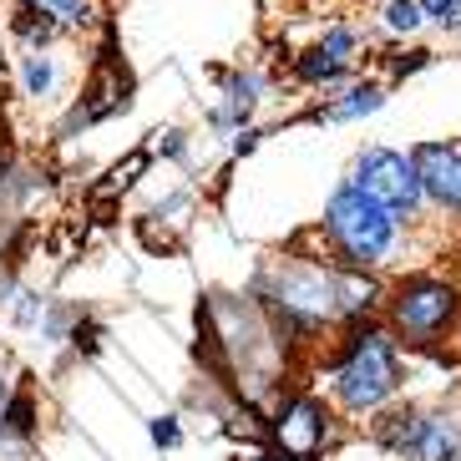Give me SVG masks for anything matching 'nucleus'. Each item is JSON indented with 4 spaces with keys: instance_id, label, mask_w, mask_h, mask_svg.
I'll return each mask as SVG.
<instances>
[{
    "instance_id": "f257e3e1",
    "label": "nucleus",
    "mask_w": 461,
    "mask_h": 461,
    "mask_svg": "<svg viewBox=\"0 0 461 461\" xmlns=\"http://www.w3.org/2000/svg\"><path fill=\"white\" fill-rule=\"evenodd\" d=\"M406 385V360L395 335L375 320H355L345 325L335 355L325 360V391L345 416H375L395 406V395Z\"/></svg>"
},
{
    "instance_id": "f03ea898",
    "label": "nucleus",
    "mask_w": 461,
    "mask_h": 461,
    "mask_svg": "<svg viewBox=\"0 0 461 461\" xmlns=\"http://www.w3.org/2000/svg\"><path fill=\"white\" fill-rule=\"evenodd\" d=\"M320 233H325L330 264H339V269H360V274H380L395 258L401 239H406L401 218H395L391 208H380L366 188H355L350 177L325 198Z\"/></svg>"
},
{
    "instance_id": "7ed1b4c3",
    "label": "nucleus",
    "mask_w": 461,
    "mask_h": 461,
    "mask_svg": "<svg viewBox=\"0 0 461 461\" xmlns=\"http://www.w3.org/2000/svg\"><path fill=\"white\" fill-rule=\"evenodd\" d=\"M380 325L406 350H436L447 345L461 325V285L447 274H406L391 279L380 299Z\"/></svg>"
},
{
    "instance_id": "20e7f679",
    "label": "nucleus",
    "mask_w": 461,
    "mask_h": 461,
    "mask_svg": "<svg viewBox=\"0 0 461 461\" xmlns=\"http://www.w3.org/2000/svg\"><path fill=\"white\" fill-rule=\"evenodd\" d=\"M350 183L366 188L380 208H391L401 218V229H411L420 213H426V193H420V173L411 163V152L385 148V142H370V148L355 152Z\"/></svg>"
},
{
    "instance_id": "39448f33",
    "label": "nucleus",
    "mask_w": 461,
    "mask_h": 461,
    "mask_svg": "<svg viewBox=\"0 0 461 461\" xmlns=\"http://www.w3.org/2000/svg\"><path fill=\"white\" fill-rule=\"evenodd\" d=\"M264 447L289 461H320L335 447V411L310 391L285 395L274 406V416L264 420Z\"/></svg>"
},
{
    "instance_id": "423d86ee",
    "label": "nucleus",
    "mask_w": 461,
    "mask_h": 461,
    "mask_svg": "<svg viewBox=\"0 0 461 461\" xmlns=\"http://www.w3.org/2000/svg\"><path fill=\"white\" fill-rule=\"evenodd\" d=\"M411 163H416V173H420L426 208H441V213L461 218V137L416 142V148H411Z\"/></svg>"
},
{
    "instance_id": "0eeeda50",
    "label": "nucleus",
    "mask_w": 461,
    "mask_h": 461,
    "mask_svg": "<svg viewBox=\"0 0 461 461\" xmlns=\"http://www.w3.org/2000/svg\"><path fill=\"white\" fill-rule=\"evenodd\" d=\"M132 102V77H127L117 61H102L96 67V77H92V86L82 92V102L67 112V122H61V137H71L77 127H96V122H107V117H117V112Z\"/></svg>"
},
{
    "instance_id": "6e6552de",
    "label": "nucleus",
    "mask_w": 461,
    "mask_h": 461,
    "mask_svg": "<svg viewBox=\"0 0 461 461\" xmlns=\"http://www.w3.org/2000/svg\"><path fill=\"white\" fill-rule=\"evenodd\" d=\"M385 96H391L385 82H375V77H355V82L339 86V96L320 102L310 117L314 122H360V117H375V112L385 107Z\"/></svg>"
},
{
    "instance_id": "1a4fd4ad",
    "label": "nucleus",
    "mask_w": 461,
    "mask_h": 461,
    "mask_svg": "<svg viewBox=\"0 0 461 461\" xmlns=\"http://www.w3.org/2000/svg\"><path fill=\"white\" fill-rule=\"evenodd\" d=\"M264 92H269V82L258 77V71H233L229 82H223V102L218 107H208V122L223 127V132H244V122L254 117V107L264 102Z\"/></svg>"
},
{
    "instance_id": "9d476101",
    "label": "nucleus",
    "mask_w": 461,
    "mask_h": 461,
    "mask_svg": "<svg viewBox=\"0 0 461 461\" xmlns=\"http://www.w3.org/2000/svg\"><path fill=\"white\" fill-rule=\"evenodd\" d=\"M21 11L41 15L46 26L61 36V31H86L96 21V0H21Z\"/></svg>"
},
{
    "instance_id": "9b49d317",
    "label": "nucleus",
    "mask_w": 461,
    "mask_h": 461,
    "mask_svg": "<svg viewBox=\"0 0 461 461\" xmlns=\"http://www.w3.org/2000/svg\"><path fill=\"white\" fill-rule=\"evenodd\" d=\"M289 77H294L299 86H345V82H355V67H339V61H330L320 46H310V51H299L294 61H289Z\"/></svg>"
},
{
    "instance_id": "f8f14e48",
    "label": "nucleus",
    "mask_w": 461,
    "mask_h": 461,
    "mask_svg": "<svg viewBox=\"0 0 461 461\" xmlns=\"http://www.w3.org/2000/svg\"><path fill=\"white\" fill-rule=\"evenodd\" d=\"M61 86V67H56L51 51H21V92L31 102H46V96Z\"/></svg>"
},
{
    "instance_id": "ddd939ff",
    "label": "nucleus",
    "mask_w": 461,
    "mask_h": 461,
    "mask_svg": "<svg viewBox=\"0 0 461 461\" xmlns=\"http://www.w3.org/2000/svg\"><path fill=\"white\" fill-rule=\"evenodd\" d=\"M420 26H426V21H420V0H385V5H380V31H385L391 41H406Z\"/></svg>"
},
{
    "instance_id": "4468645a",
    "label": "nucleus",
    "mask_w": 461,
    "mask_h": 461,
    "mask_svg": "<svg viewBox=\"0 0 461 461\" xmlns=\"http://www.w3.org/2000/svg\"><path fill=\"white\" fill-rule=\"evenodd\" d=\"M320 51L330 56V61H339V67H355V56H360V31L350 26V21H335V26L320 31Z\"/></svg>"
},
{
    "instance_id": "2eb2a0df",
    "label": "nucleus",
    "mask_w": 461,
    "mask_h": 461,
    "mask_svg": "<svg viewBox=\"0 0 461 461\" xmlns=\"http://www.w3.org/2000/svg\"><path fill=\"white\" fill-rule=\"evenodd\" d=\"M31 426H36L31 395H11V401L0 406V436H31Z\"/></svg>"
},
{
    "instance_id": "dca6fc26",
    "label": "nucleus",
    "mask_w": 461,
    "mask_h": 461,
    "mask_svg": "<svg viewBox=\"0 0 461 461\" xmlns=\"http://www.w3.org/2000/svg\"><path fill=\"white\" fill-rule=\"evenodd\" d=\"M420 21L436 31H461V0H420Z\"/></svg>"
},
{
    "instance_id": "f3484780",
    "label": "nucleus",
    "mask_w": 461,
    "mask_h": 461,
    "mask_svg": "<svg viewBox=\"0 0 461 461\" xmlns=\"http://www.w3.org/2000/svg\"><path fill=\"white\" fill-rule=\"evenodd\" d=\"M15 36L26 41V51H46V46L56 41V31L46 26L41 15H31V11H15Z\"/></svg>"
},
{
    "instance_id": "a211bd4d",
    "label": "nucleus",
    "mask_w": 461,
    "mask_h": 461,
    "mask_svg": "<svg viewBox=\"0 0 461 461\" xmlns=\"http://www.w3.org/2000/svg\"><path fill=\"white\" fill-rule=\"evenodd\" d=\"M431 61H436V51H420V46H416V51H406V56H395V61H391V77H395V82H401V77H416V71L431 67Z\"/></svg>"
},
{
    "instance_id": "6ab92c4d",
    "label": "nucleus",
    "mask_w": 461,
    "mask_h": 461,
    "mask_svg": "<svg viewBox=\"0 0 461 461\" xmlns=\"http://www.w3.org/2000/svg\"><path fill=\"white\" fill-rule=\"evenodd\" d=\"M148 431H152V441H158V447H177V441H183V426H177V416H158Z\"/></svg>"
},
{
    "instance_id": "aec40b11",
    "label": "nucleus",
    "mask_w": 461,
    "mask_h": 461,
    "mask_svg": "<svg viewBox=\"0 0 461 461\" xmlns=\"http://www.w3.org/2000/svg\"><path fill=\"white\" fill-rule=\"evenodd\" d=\"M158 137H163V142H158V152H167V158H183V152H188V142H183V132H177V127H173V132H158Z\"/></svg>"
},
{
    "instance_id": "412c9836",
    "label": "nucleus",
    "mask_w": 461,
    "mask_h": 461,
    "mask_svg": "<svg viewBox=\"0 0 461 461\" xmlns=\"http://www.w3.org/2000/svg\"><path fill=\"white\" fill-rule=\"evenodd\" d=\"M258 137H264L258 127H244V132L233 137V158H244V152H254V148H258Z\"/></svg>"
},
{
    "instance_id": "4be33fe9",
    "label": "nucleus",
    "mask_w": 461,
    "mask_h": 461,
    "mask_svg": "<svg viewBox=\"0 0 461 461\" xmlns=\"http://www.w3.org/2000/svg\"><path fill=\"white\" fill-rule=\"evenodd\" d=\"M239 461H289V456H279V451H269V447H258L254 456H239Z\"/></svg>"
}]
</instances>
